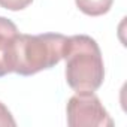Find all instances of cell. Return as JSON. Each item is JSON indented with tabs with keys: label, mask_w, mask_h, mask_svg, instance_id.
I'll list each match as a JSON object with an SVG mask.
<instances>
[{
	"label": "cell",
	"mask_w": 127,
	"mask_h": 127,
	"mask_svg": "<svg viewBox=\"0 0 127 127\" xmlns=\"http://www.w3.org/2000/svg\"><path fill=\"white\" fill-rule=\"evenodd\" d=\"M66 81L76 93L96 91L105 79V66L97 42L87 34L66 37L63 48Z\"/></svg>",
	"instance_id": "1"
},
{
	"label": "cell",
	"mask_w": 127,
	"mask_h": 127,
	"mask_svg": "<svg viewBox=\"0 0 127 127\" xmlns=\"http://www.w3.org/2000/svg\"><path fill=\"white\" fill-rule=\"evenodd\" d=\"M66 36L60 33L18 34L12 46V72L30 76L63 58Z\"/></svg>",
	"instance_id": "2"
},
{
	"label": "cell",
	"mask_w": 127,
	"mask_h": 127,
	"mask_svg": "<svg viewBox=\"0 0 127 127\" xmlns=\"http://www.w3.org/2000/svg\"><path fill=\"white\" fill-rule=\"evenodd\" d=\"M67 124L70 127H111L112 118L94 91L76 93L67 102Z\"/></svg>",
	"instance_id": "3"
},
{
	"label": "cell",
	"mask_w": 127,
	"mask_h": 127,
	"mask_svg": "<svg viewBox=\"0 0 127 127\" xmlns=\"http://www.w3.org/2000/svg\"><path fill=\"white\" fill-rule=\"evenodd\" d=\"M18 34L20 32L11 20L0 17V76L12 72V46Z\"/></svg>",
	"instance_id": "4"
},
{
	"label": "cell",
	"mask_w": 127,
	"mask_h": 127,
	"mask_svg": "<svg viewBox=\"0 0 127 127\" xmlns=\"http://www.w3.org/2000/svg\"><path fill=\"white\" fill-rule=\"evenodd\" d=\"M112 2L114 0H75L79 11L90 17H100L106 14L111 9Z\"/></svg>",
	"instance_id": "5"
},
{
	"label": "cell",
	"mask_w": 127,
	"mask_h": 127,
	"mask_svg": "<svg viewBox=\"0 0 127 127\" xmlns=\"http://www.w3.org/2000/svg\"><path fill=\"white\" fill-rule=\"evenodd\" d=\"M33 0H0V6L9 11H21L27 8Z\"/></svg>",
	"instance_id": "6"
},
{
	"label": "cell",
	"mask_w": 127,
	"mask_h": 127,
	"mask_svg": "<svg viewBox=\"0 0 127 127\" xmlns=\"http://www.w3.org/2000/svg\"><path fill=\"white\" fill-rule=\"evenodd\" d=\"M15 126H17V123H15L12 114L0 102V127H15Z\"/></svg>",
	"instance_id": "7"
}]
</instances>
